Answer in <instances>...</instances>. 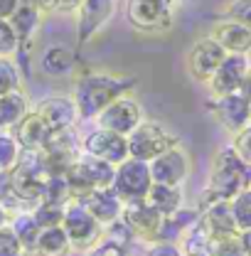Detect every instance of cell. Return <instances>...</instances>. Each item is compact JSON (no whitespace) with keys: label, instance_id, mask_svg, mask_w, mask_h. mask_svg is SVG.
I'll list each match as a JSON object with an SVG mask.
<instances>
[{"label":"cell","instance_id":"obj_1","mask_svg":"<svg viewBox=\"0 0 251 256\" xmlns=\"http://www.w3.org/2000/svg\"><path fill=\"white\" fill-rule=\"evenodd\" d=\"M251 188V165H246L239 158L232 146L222 148L214 156L212 162V172H210V182L202 194V207L212 204V202H229L234 200L239 192Z\"/></svg>","mask_w":251,"mask_h":256},{"label":"cell","instance_id":"obj_2","mask_svg":"<svg viewBox=\"0 0 251 256\" xmlns=\"http://www.w3.org/2000/svg\"><path fill=\"white\" fill-rule=\"evenodd\" d=\"M133 89V79L114 76V74H86L74 86V106L79 118H94L111 101L128 96Z\"/></svg>","mask_w":251,"mask_h":256},{"label":"cell","instance_id":"obj_3","mask_svg":"<svg viewBox=\"0 0 251 256\" xmlns=\"http://www.w3.org/2000/svg\"><path fill=\"white\" fill-rule=\"evenodd\" d=\"M114 172H116V168L104 162V160L89 158V156L76 158V162L64 172V180H66V188H69V197L74 202H82L84 197H89L96 190H111Z\"/></svg>","mask_w":251,"mask_h":256},{"label":"cell","instance_id":"obj_4","mask_svg":"<svg viewBox=\"0 0 251 256\" xmlns=\"http://www.w3.org/2000/svg\"><path fill=\"white\" fill-rule=\"evenodd\" d=\"M126 143H128V158L150 162L158 156H162L165 150L175 148L178 146V138L172 133H168L156 121H140L138 126L126 136Z\"/></svg>","mask_w":251,"mask_h":256},{"label":"cell","instance_id":"obj_5","mask_svg":"<svg viewBox=\"0 0 251 256\" xmlns=\"http://www.w3.org/2000/svg\"><path fill=\"white\" fill-rule=\"evenodd\" d=\"M62 229L69 239V246L76 252H89L98 244V239L104 236V226L96 222L94 217L79 204V202H66L64 204V220Z\"/></svg>","mask_w":251,"mask_h":256},{"label":"cell","instance_id":"obj_6","mask_svg":"<svg viewBox=\"0 0 251 256\" xmlns=\"http://www.w3.org/2000/svg\"><path fill=\"white\" fill-rule=\"evenodd\" d=\"M153 180H150V170H148V162L136 158H126L124 162L116 165V172H114V185L111 190L118 194V200L124 204L130 202H143L148 197Z\"/></svg>","mask_w":251,"mask_h":256},{"label":"cell","instance_id":"obj_7","mask_svg":"<svg viewBox=\"0 0 251 256\" xmlns=\"http://www.w3.org/2000/svg\"><path fill=\"white\" fill-rule=\"evenodd\" d=\"M126 18L140 32H165L172 25V10L165 0H128Z\"/></svg>","mask_w":251,"mask_h":256},{"label":"cell","instance_id":"obj_8","mask_svg":"<svg viewBox=\"0 0 251 256\" xmlns=\"http://www.w3.org/2000/svg\"><path fill=\"white\" fill-rule=\"evenodd\" d=\"M148 170H150V180L158 185H172V188H180L185 180L190 178V170H192V162L190 156L180 148H170L165 150L162 156H158L156 160L148 162Z\"/></svg>","mask_w":251,"mask_h":256},{"label":"cell","instance_id":"obj_9","mask_svg":"<svg viewBox=\"0 0 251 256\" xmlns=\"http://www.w3.org/2000/svg\"><path fill=\"white\" fill-rule=\"evenodd\" d=\"M226 52L222 50L220 44L212 37H202L197 40L188 52V72L194 82L207 84L212 79V74L217 72V66L224 62Z\"/></svg>","mask_w":251,"mask_h":256},{"label":"cell","instance_id":"obj_10","mask_svg":"<svg viewBox=\"0 0 251 256\" xmlns=\"http://www.w3.org/2000/svg\"><path fill=\"white\" fill-rule=\"evenodd\" d=\"M98 126L106 128V130H114L118 136H128L133 128L143 121V111H140V104L130 96H121L116 101H111L98 116Z\"/></svg>","mask_w":251,"mask_h":256},{"label":"cell","instance_id":"obj_11","mask_svg":"<svg viewBox=\"0 0 251 256\" xmlns=\"http://www.w3.org/2000/svg\"><path fill=\"white\" fill-rule=\"evenodd\" d=\"M84 153L89 158L104 160L108 165H118L128 158V143H126V136H118L114 130H106V128H98L94 133H89L84 138Z\"/></svg>","mask_w":251,"mask_h":256},{"label":"cell","instance_id":"obj_12","mask_svg":"<svg viewBox=\"0 0 251 256\" xmlns=\"http://www.w3.org/2000/svg\"><path fill=\"white\" fill-rule=\"evenodd\" d=\"M121 222L128 226V232H130L133 236H138V239H143V242H156L158 229H160V224H162V214L143 200V202L124 204Z\"/></svg>","mask_w":251,"mask_h":256},{"label":"cell","instance_id":"obj_13","mask_svg":"<svg viewBox=\"0 0 251 256\" xmlns=\"http://www.w3.org/2000/svg\"><path fill=\"white\" fill-rule=\"evenodd\" d=\"M114 8H116V0H82V5L76 8V12H79V18H76L79 44H86L108 22V18L114 15Z\"/></svg>","mask_w":251,"mask_h":256},{"label":"cell","instance_id":"obj_14","mask_svg":"<svg viewBox=\"0 0 251 256\" xmlns=\"http://www.w3.org/2000/svg\"><path fill=\"white\" fill-rule=\"evenodd\" d=\"M249 69V60L244 54H226L224 62L217 66V72L212 74V79L207 82L210 92L214 98L220 96H229V94H236L239 92V84L244 79Z\"/></svg>","mask_w":251,"mask_h":256},{"label":"cell","instance_id":"obj_15","mask_svg":"<svg viewBox=\"0 0 251 256\" xmlns=\"http://www.w3.org/2000/svg\"><path fill=\"white\" fill-rule=\"evenodd\" d=\"M212 116L217 118V124L222 128H226L229 133H239L242 128L249 126V114H251V104L246 98H242L239 94H229L220 96L210 104Z\"/></svg>","mask_w":251,"mask_h":256},{"label":"cell","instance_id":"obj_16","mask_svg":"<svg viewBox=\"0 0 251 256\" xmlns=\"http://www.w3.org/2000/svg\"><path fill=\"white\" fill-rule=\"evenodd\" d=\"M34 111L44 118V124L52 128L54 133H57V130H66V128H74V124L79 121L76 106H74V101L66 98V96H52V98H44Z\"/></svg>","mask_w":251,"mask_h":256},{"label":"cell","instance_id":"obj_17","mask_svg":"<svg viewBox=\"0 0 251 256\" xmlns=\"http://www.w3.org/2000/svg\"><path fill=\"white\" fill-rule=\"evenodd\" d=\"M197 224L202 226L207 239H220V236H229V234H239L236 224H234V217H232L229 202H212V204L202 207Z\"/></svg>","mask_w":251,"mask_h":256},{"label":"cell","instance_id":"obj_18","mask_svg":"<svg viewBox=\"0 0 251 256\" xmlns=\"http://www.w3.org/2000/svg\"><path fill=\"white\" fill-rule=\"evenodd\" d=\"M79 204H82L101 226H108V224L118 222V217H121V212H124V202L118 200V194L114 190H96V192H92L89 197H84Z\"/></svg>","mask_w":251,"mask_h":256},{"label":"cell","instance_id":"obj_19","mask_svg":"<svg viewBox=\"0 0 251 256\" xmlns=\"http://www.w3.org/2000/svg\"><path fill=\"white\" fill-rule=\"evenodd\" d=\"M52 128L44 124V118L37 114V111H30L18 126H15V140L20 146V150H42L50 138H52Z\"/></svg>","mask_w":251,"mask_h":256},{"label":"cell","instance_id":"obj_20","mask_svg":"<svg viewBox=\"0 0 251 256\" xmlns=\"http://www.w3.org/2000/svg\"><path fill=\"white\" fill-rule=\"evenodd\" d=\"M226 54H249L251 52V30H246L244 25L234 22V20H224L217 22L214 30L210 34Z\"/></svg>","mask_w":251,"mask_h":256},{"label":"cell","instance_id":"obj_21","mask_svg":"<svg viewBox=\"0 0 251 256\" xmlns=\"http://www.w3.org/2000/svg\"><path fill=\"white\" fill-rule=\"evenodd\" d=\"M40 22H42V12L40 10H34L30 5H18V10L12 12V18H10V25H12V30L18 34V50H28L32 44V40H34V34L40 30Z\"/></svg>","mask_w":251,"mask_h":256},{"label":"cell","instance_id":"obj_22","mask_svg":"<svg viewBox=\"0 0 251 256\" xmlns=\"http://www.w3.org/2000/svg\"><path fill=\"white\" fill-rule=\"evenodd\" d=\"M74 64H76L74 52L64 44H50L40 54V69L47 76H66L74 69Z\"/></svg>","mask_w":251,"mask_h":256},{"label":"cell","instance_id":"obj_23","mask_svg":"<svg viewBox=\"0 0 251 256\" xmlns=\"http://www.w3.org/2000/svg\"><path fill=\"white\" fill-rule=\"evenodd\" d=\"M146 202L150 207H156L162 217H170V214H175L182 207V190L172 188V185H158V182H153L150 190H148Z\"/></svg>","mask_w":251,"mask_h":256},{"label":"cell","instance_id":"obj_24","mask_svg":"<svg viewBox=\"0 0 251 256\" xmlns=\"http://www.w3.org/2000/svg\"><path fill=\"white\" fill-rule=\"evenodd\" d=\"M69 252H72V246H69V239H66L62 226L40 229L34 256H66Z\"/></svg>","mask_w":251,"mask_h":256},{"label":"cell","instance_id":"obj_25","mask_svg":"<svg viewBox=\"0 0 251 256\" xmlns=\"http://www.w3.org/2000/svg\"><path fill=\"white\" fill-rule=\"evenodd\" d=\"M28 96L22 92H10L0 96V126H18L28 116Z\"/></svg>","mask_w":251,"mask_h":256},{"label":"cell","instance_id":"obj_26","mask_svg":"<svg viewBox=\"0 0 251 256\" xmlns=\"http://www.w3.org/2000/svg\"><path fill=\"white\" fill-rule=\"evenodd\" d=\"M10 229L15 232L20 246L25 254H34V246H37V236H40V226L32 220L30 212H18L10 222Z\"/></svg>","mask_w":251,"mask_h":256},{"label":"cell","instance_id":"obj_27","mask_svg":"<svg viewBox=\"0 0 251 256\" xmlns=\"http://www.w3.org/2000/svg\"><path fill=\"white\" fill-rule=\"evenodd\" d=\"M32 220L37 222L40 229H50V226H62L64 220V204H54V202H37L34 210L30 212Z\"/></svg>","mask_w":251,"mask_h":256},{"label":"cell","instance_id":"obj_28","mask_svg":"<svg viewBox=\"0 0 251 256\" xmlns=\"http://www.w3.org/2000/svg\"><path fill=\"white\" fill-rule=\"evenodd\" d=\"M229 207H232V217H234V224H236V232L251 229V188L239 192L234 200H229Z\"/></svg>","mask_w":251,"mask_h":256},{"label":"cell","instance_id":"obj_29","mask_svg":"<svg viewBox=\"0 0 251 256\" xmlns=\"http://www.w3.org/2000/svg\"><path fill=\"white\" fill-rule=\"evenodd\" d=\"M18 158H20V146L15 136L0 130V172H10L18 165Z\"/></svg>","mask_w":251,"mask_h":256},{"label":"cell","instance_id":"obj_30","mask_svg":"<svg viewBox=\"0 0 251 256\" xmlns=\"http://www.w3.org/2000/svg\"><path fill=\"white\" fill-rule=\"evenodd\" d=\"M0 207L5 212H22L25 202L18 197V192L12 188L10 172H0Z\"/></svg>","mask_w":251,"mask_h":256},{"label":"cell","instance_id":"obj_31","mask_svg":"<svg viewBox=\"0 0 251 256\" xmlns=\"http://www.w3.org/2000/svg\"><path fill=\"white\" fill-rule=\"evenodd\" d=\"M207 254L210 256H244V249L239 244V234H229L220 239H210L207 244Z\"/></svg>","mask_w":251,"mask_h":256},{"label":"cell","instance_id":"obj_32","mask_svg":"<svg viewBox=\"0 0 251 256\" xmlns=\"http://www.w3.org/2000/svg\"><path fill=\"white\" fill-rule=\"evenodd\" d=\"M20 92V69L10 57H0V96Z\"/></svg>","mask_w":251,"mask_h":256},{"label":"cell","instance_id":"obj_33","mask_svg":"<svg viewBox=\"0 0 251 256\" xmlns=\"http://www.w3.org/2000/svg\"><path fill=\"white\" fill-rule=\"evenodd\" d=\"M226 20H234L251 30V0H232L226 5Z\"/></svg>","mask_w":251,"mask_h":256},{"label":"cell","instance_id":"obj_34","mask_svg":"<svg viewBox=\"0 0 251 256\" xmlns=\"http://www.w3.org/2000/svg\"><path fill=\"white\" fill-rule=\"evenodd\" d=\"M18 52V34L10 20H0V57H10Z\"/></svg>","mask_w":251,"mask_h":256},{"label":"cell","instance_id":"obj_35","mask_svg":"<svg viewBox=\"0 0 251 256\" xmlns=\"http://www.w3.org/2000/svg\"><path fill=\"white\" fill-rule=\"evenodd\" d=\"M232 150L244 160L246 165H251V126L242 128L239 133H234V140H232Z\"/></svg>","mask_w":251,"mask_h":256},{"label":"cell","instance_id":"obj_36","mask_svg":"<svg viewBox=\"0 0 251 256\" xmlns=\"http://www.w3.org/2000/svg\"><path fill=\"white\" fill-rule=\"evenodd\" d=\"M22 246L15 236V232L10 229V224L0 226V256H20Z\"/></svg>","mask_w":251,"mask_h":256},{"label":"cell","instance_id":"obj_37","mask_svg":"<svg viewBox=\"0 0 251 256\" xmlns=\"http://www.w3.org/2000/svg\"><path fill=\"white\" fill-rule=\"evenodd\" d=\"M148 256H185V252L178 246V244H165V242H156L150 249H148Z\"/></svg>","mask_w":251,"mask_h":256},{"label":"cell","instance_id":"obj_38","mask_svg":"<svg viewBox=\"0 0 251 256\" xmlns=\"http://www.w3.org/2000/svg\"><path fill=\"white\" fill-rule=\"evenodd\" d=\"M92 256H126V249H121L118 244H111V242H104L101 246H96Z\"/></svg>","mask_w":251,"mask_h":256},{"label":"cell","instance_id":"obj_39","mask_svg":"<svg viewBox=\"0 0 251 256\" xmlns=\"http://www.w3.org/2000/svg\"><path fill=\"white\" fill-rule=\"evenodd\" d=\"M20 0H0V20H10L12 12L18 10Z\"/></svg>","mask_w":251,"mask_h":256},{"label":"cell","instance_id":"obj_40","mask_svg":"<svg viewBox=\"0 0 251 256\" xmlns=\"http://www.w3.org/2000/svg\"><path fill=\"white\" fill-rule=\"evenodd\" d=\"M236 94L251 104V64H249V69H246V74H244V79H242V84H239V92Z\"/></svg>","mask_w":251,"mask_h":256},{"label":"cell","instance_id":"obj_41","mask_svg":"<svg viewBox=\"0 0 251 256\" xmlns=\"http://www.w3.org/2000/svg\"><path fill=\"white\" fill-rule=\"evenodd\" d=\"M22 5H30L34 10H40V12H50V10H54V0H20Z\"/></svg>","mask_w":251,"mask_h":256},{"label":"cell","instance_id":"obj_42","mask_svg":"<svg viewBox=\"0 0 251 256\" xmlns=\"http://www.w3.org/2000/svg\"><path fill=\"white\" fill-rule=\"evenodd\" d=\"M82 5V0H54V10H62V12H72Z\"/></svg>","mask_w":251,"mask_h":256},{"label":"cell","instance_id":"obj_43","mask_svg":"<svg viewBox=\"0 0 251 256\" xmlns=\"http://www.w3.org/2000/svg\"><path fill=\"white\" fill-rule=\"evenodd\" d=\"M239 244H242V249H244V256H251V229L239 232Z\"/></svg>","mask_w":251,"mask_h":256},{"label":"cell","instance_id":"obj_44","mask_svg":"<svg viewBox=\"0 0 251 256\" xmlns=\"http://www.w3.org/2000/svg\"><path fill=\"white\" fill-rule=\"evenodd\" d=\"M5 220H8V212L0 207V226H5Z\"/></svg>","mask_w":251,"mask_h":256},{"label":"cell","instance_id":"obj_45","mask_svg":"<svg viewBox=\"0 0 251 256\" xmlns=\"http://www.w3.org/2000/svg\"><path fill=\"white\" fill-rule=\"evenodd\" d=\"M185 256H210L207 252H190V254H185Z\"/></svg>","mask_w":251,"mask_h":256},{"label":"cell","instance_id":"obj_46","mask_svg":"<svg viewBox=\"0 0 251 256\" xmlns=\"http://www.w3.org/2000/svg\"><path fill=\"white\" fill-rule=\"evenodd\" d=\"M20 256H34V254H25V252H22V254H20Z\"/></svg>","mask_w":251,"mask_h":256},{"label":"cell","instance_id":"obj_47","mask_svg":"<svg viewBox=\"0 0 251 256\" xmlns=\"http://www.w3.org/2000/svg\"><path fill=\"white\" fill-rule=\"evenodd\" d=\"M249 126H251V114H249Z\"/></svg>","mask_w":251,"mask_h":256},{"label":"cell","instance_id":"obj_48","mask_svg":"<svg viewBox=\"0 0 251 256\" xmlns=\"http://www.w3.org/2000/svg\"><path fill=\"white\" fill-rule=\"evenodd\" d=\"M165 2H172V0H165Z\"/></svg>","mask_w":251,"mask_h":256},{"label":"cell","instance_id":"obj_49","mask_svg":"<svg viewBox=\"0 0 251 256\" xmlns=\"http://www.w3.org/2000/svg\"><path fill=\"white\" fill-rule=\"evenodd\" d=\"M0 128H2V126H0Z\"/></svg>","mask_w":251,"mask_h":256}]
</instances>
